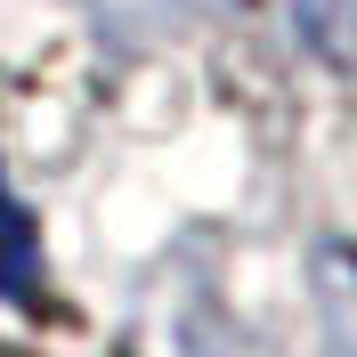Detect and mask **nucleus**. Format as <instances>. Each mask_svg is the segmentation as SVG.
<instances>
[{
    "mask_svg": "<svg viewBox=\"0 0 357 357\" xmlns=\"http://www.w3.org/2000/svg\"><path fill=\"white\" fill-rule=\"evenodd\" d=\"M309 292H317V325H325L333 357H357V244L349 236H317Z\"/></svg>",
    "mask_w": 357,
    "mask_h": 357,
    "instance_id": "2",
    "label": "nucleus"
},
{
    "mask_svg": "<svg viewBox=\"0 0 357 357\" xmlns=\"http://www.w3.org/2000/svg\"><path fill=\"white\" fill-rule=\"evenodd\" d=\"M0 301L8 309H49V260H41V211L8 187V162H0Z\"/></svg>",
    "mask_w": 357,
    "mask_h": 357,
    "instance_id": "1",
    "label": "nucleus"
}]
</instances>
